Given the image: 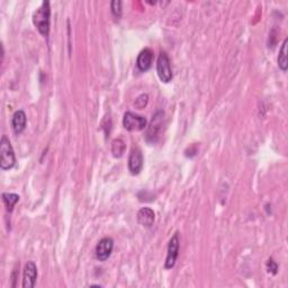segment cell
Masks as SVG:
<instances>
[{
  "label": "cell",
  "mask_w": 288,
  "mask_h": 288,
  "mask_svg": "<svg viewBox=\"0 0 288 288\" xmlns=\"http://www.w3.org/2000/svg\"><path fill=\"white\" fill-rule=\"evenodd\" d=\"M51 20V7L49 1L42 2L41 7L33 15V23L38 32L44 37L49 36Z\"/></svg>",
  "instance_id": "1"
},
{
  "label": "cell",
  "mask_w": 288,
  "mask_h": 288,
  "mask_svg": "<svg viewBox=\"0 0 288 288\" xmlns=\"http://www.w3.org/2000/svg\"><path fill=\"white\" fill-rule=\"evenodd\" d=\"M16 163L15 152L11 143L6 135H2L0 141V168L2 170H9Z\"/></svg>",
  "instance_id": "2"
},
{
  "label": "cell",
  "mask_w": 288,
  "mask_h": 288,
  "mask_svg": "<svg viewBox=\"0 0 288 288\" xmlns=\"http://www.w3.org/2000/svg\"><path fill=\"white\" fill-rule=\"evenodd\" d=\"M156 72H158L159 79L163 84H168L172 80V69L170 64V60L165 52H161L158 61H156Z\"/></svg>",
  "instance_id": "3"
},
{
  "label": "cell",
  "mask_w": 288,
  "mask_h": 288,
  "mask_svg": "<svg viewBox=\"0 0 288 288\" xmlns=\"http://www.w3.org/2000/svg\"><path fill=\"white\" fill-rule=\"evenodd\" d=\"M123 125L128 131H142L146 128L145 117L134 114L132 112H126L123 117Z\"/></svg>",
  "instance_id": "4"
},
{
  "label": "cell",
  "mask_w": 288,
  "mask_h": 288,
  "mask_svg": "<svg viewBox=\"0 0 288 288\" xmlns=\"http://www.w3.org/2000/svg\"><path fill=\"white\" fill-rule=\"evenodd\" d=\"M179 246H180V242H179V237L178 233L173 234V237L170 239L169 244H168V252H167V258H165L164 267L167 269H171L176 265V261L179 255Z\"/></svg>",
  "instance_id": "5"
},
{
  "label": "cell",
  "mask_w": 288,
  "mask_h": 288,
  "mask_svg": "<svg viewBox=\"0 0 288 288\" xmlns=\"http://www.w3.org/2000/svg\"><path fill=\"white\" fill-rule=\"evenodd\" d=\"M113 249H114V241L112 238H103L96 246V257L99 261H106L110 258Z\"/></svg>",
  "instance_id": "6"
},
{
  "label": "cell",
  "mask_w": 288,
  "mask_h": 288,
  "mask_svg": "<svg viewBox=\"0 0 288 288\" xmlns=\"http://www.w3.org/2000/svg\"><path fill=\"white\" fill-rule=\"evenodd\" d=\"M143 154L142 151L139 149V147H133L132 151H131L130 158H129V170L130 172L133 174V176H137L140 172L142 171L143 169Z\"/></svg>",
  "instance_id": "7"
},
{
  "label": "cell",
  "mask_w": 288,
  "mask_h": 288,
  "mask_svg": "<svg viewBox=\"0 0 288 288\" xmlns=\"http://www.w3.org/2000/svg\"><path fill=\"white\" fill-rule=\"evenodd\" d=\"M37 278V268L33 261H28L25 265L24 274H23V287L24 288H33L35 286V282Z\"/></svg>",
  "instance_id": "8"
},
{
  "label": "cell",
  "mask_w": 288,
  "mask_h": 288,
  "mask_svg": "<svg viewBox=\"0 0 288 288\" xmlns=\"http://www.w3.org/2000/svg\"><path fill=\"white\" fill-rule=\"evenodd\" d=\"M162 121H163V112H158L155 113L153 119L151 121V124L147 129L146 133V139L151 142H154L159 137V132L161 130V126H162Z\"/></svg>",
  "instance_id": "9"
},
{
  "label": "cell",
  "mask_w": 288,
  "mask_h": 288,
  "mask_svg": "<svg viewBox=\"0 0 288 288\" xmlns=\"http://www.w3.org/2000/svg\"><path fill=\"white\" fill-rule=\"evenodd\" d=\"M152 62H153V52L150 49H144L138 56L137 64L138 68L141 70V71L145 72L147 70H150L152 67Z\"/></svg>",
  "instance_id": "10"
},
{
  "label": "cell",
  "mask_w": 288,
  "mask_h": 288,
  "mask_svg": "<svg viewBox=\"0 0 288 288\" xmlns=\"http://www.w3.org/2000/svg\"><path fill=\"white\" fill-rule=\"evenodd\" d=\"M137 219L140 224L143 226H146V228H150V226H152L154 223L155 214L151 208L143 207L138 212Z\"/></svg>",
  "instance_id": "11"
},
{
  "label": "cell",
  "mask_w": 288,
  "mask_h": 288,
  "mask_svg": "<svg viewBox=\"0 0 288 288\" xmlns=\"http://www.w3.org/2000/svg\"><path fill=\"white\" fill-rule=\"evenodd\" d=\"M26 114L24 111H17L14 113L12 115V120H11V126L12 130H14L15 134H20L23 133V131L26 128Z\"/></svg>",
  "instance_id": "12"
},
{
  "label": "cell",
  "mask_w": 288,
  "mask_h": 288,
  "mask_svg": "<svg viewBox=\"0 0 288 288\" xmlns=\"http://www.w3.org/2000/svg\"><path fill=\"white\" fill-rule=\"evenodd\" d=\"M287 43H288V40H287V38H285V41H284V43H283L282 49H281V51H279V55H278V67L284 72L287 71V67H288V62H287Z\"/></svg>",
  "instance_id": "13"
},
{
  "label": "cell",
  "mask_w": 288,
  "mask_h": 288,
  "mask_svg": "<svg viewBox=\"0 0 288 288\" xmlns=\"http://www.w3.org/2000/svg\"><path fill=\"white\" fill-rule=\"evenodd\" d=\"M19 200V196L14 193H3L2 194V202L5 204L6 209L8 212H12L16 203Z\"/></svg>",
  "instance_id": "14"
},
{
  "label": "cell",
  "mask_w": 288,
  "mask_h": 288,
  "mask_svg": "<svg viewBox=\"0 0 288 288\" xmlns=\"http://www.w3.org/2000/svg\"><path fill=\"white\" fill-rule=\"evenodd\" d=\"M125 147H126V144L122 139H117L114 140L112 143V153L113 155L115 156V158H121L122 155L124 154L125 152Z\"/></svg>",
  "instance_id": "15"
},
{
  "label": "cell",
  "mask_w": 288,
  "mask_h": 288,
  "mask_svg": "<svg viewBox=\"0 0 288 288\" xmlns=\"http://www.w3.org/2000/svg\"><path fill=\"white\" fill-rule=\"evenodd\" d=\"M147 102H149V96H147L146 94H142V95H140L137 99H135L134 106L137 107L138 110H143V108L147 105Z\"/></svg>",
  "instance_id": "16"
},
{
  "label": "cell",
  "mask_w": 288,
  "mask_h": 288,
  "mask_svg": "<svg viewBox=\"0 0 288 288\" xmlns=\"http://www.w3.org/2000/svg\"><path fill=\"white\" fill-rule=\"evenodd\" d=\"M122 5H123V2L120 1V0H114V1H112L111 3L112 12L116 18H120L122 16Z\"/></svg>",
  "instance_id": "17"
},
{
  "label": "cell",
  "mask_w": 288,
  "mask_h": 288,
  "mask_svg": "<svg viewBox=\"0 0 288 288\" xmlns=\"http://www.w3.org/2000/svg\"><path fill=\"white\" fill-rule=\"evenodd\" d=\"M267 267H268L269 273H273L274 275H276V274H277L278 266H277V264L275 263V261H274L273 259H269V260H268V263H267Z\"/></svg>",
  "instance_id": "18"
}]
</instances>
